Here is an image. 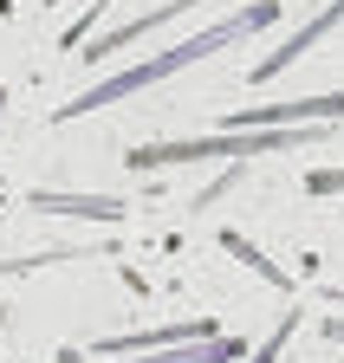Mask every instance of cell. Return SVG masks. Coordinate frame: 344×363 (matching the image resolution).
I'll list each match as a JSON object with an SVG mask.
<instances>
[{
  "label": "cell",
  "mask_w": 344,
  "mask_h": 363,
  "mask_svg": "<svg viewBox=\"0 0 344 363\" xmlns=\"http://www.w3.org/2000/svg\"><path fill=\"white\" fill-rule=\"evenodd\" d=\"M267 26H279V0H253V7H240V13H228V20L201 26L195 39L162 45L156 59H143V65H131V72H117V78H104V84H84L78 98L59 111V123L91 117V111H104V104H123V98H137V91H150V84H162V78H176V72H189V65H201V59H214V52H228V45H240V39H253V33H267Z\"/></svg>",
  "instance_id": "obj_1"
},
{
  "label": "cell",
  "mask_w": 344,
  "mask_h": 363,
  "mask_svg": "<svg viewBox=\"0 0 344 363\" xmlns=\"http://www.w3.org/2000/svg\"><path fill=\"white\" fill-rule=\"evenodd\" d=\"M325 123H299V130H214V136H176V143H137L131 169H176V162H228V156H286L299 143H312Z\"/></svg>",
  "instance_id": "obj_2"
},
{
  "label": "cell",
  "mask_w": 344,
  "mask_h": 363,
  "mask_svg": "<svg viewBox=\"0 0 344 363\" xmlns=\"http://www.w3.org/2000/svg\"><path fill=\"white\" fill-rule=\"evenodd\" d=\"M344 91H318V98H286V104H247L221 130H299V123H338Z\"/></svg>",
  "instance_id": "obj_3"
},
{
  "label": "cell",
  "mask_w": 344,
  "mask_h": 363,
  "mask_svg": "<svg viewBox=\"0 0 344 363\" xmlns=\"http://www.w3.org/2000/svg\"><path fill=\"white\" fill-rule=\"evenodd\" d=\"M338 20H344V0H331V7H325V13H312L306 26H299V33H292V39H279V45H273V52H267L260 65H253V84H267V78H279L286 65H299V59H306V52H312V45H318V39H325V33L338 26Z\"/></svg>",
  "instance_id": "obj_4"
},
{
  "label": "cell",
  "mask_w": 344,
  "mask_h": 363,
  "mask_svg": "<svg viewBox=\"0 0 344 363\" xmlns=\"http://www.w3.org/2000/svg\"><path fill=\"white\" fill-rule=\"evenodd\" d=\"M189 7H201V0H162V7H150L143 20H123V26H111V33H98V39H91V52H84V59H91V65H104V59H117V52H123L131 39H143V33L169 26V20H176V13H189Z\"/></svg>",
  "instance_id": "obj_5"
},
{
  "label": "cell",
  "mask_w": 344,
  "mask_h": 363,
  "mask_svg": "<svg viewBox=\"0 0 344 363\" xmlns=\"http://www.w3.org/2000/svg\"><path fill=\"white\" fill-rule=\"evenodd\" d=\"M247 337H195V344H169V350H143V357H117V363H240Z\"/></svg>",
  "instance_id": "obj_6"
},
{
  "label": "cell",
  "mask_w": 344,
  "mask_h": 363,
  "mask_svg": "<svg viewBox=\"0 0 344 363\" xmlns=\"http://www.w3.org/2000/svg\"><path fill=\"white\" fill-rule=\"evenodd\" d=\"M39 214H84V220H123L117 195H52V189H33Z\"/></svg>",
  "instance_id": "obj_7"
},
{
  "label": "cell",
  "mask_w": 344,
  "mask_h": 363,
  "mask_svg": "<svg viewBox=\"0 0 344 363\" xmlns=\"http://www.w3.org/2000/svg\"><path fill=\"white\" fill-rule=\"evenodd\" d=\"M292 331H299V311H286L279 325H273V331H267L260 344L247 350V363H279V350H286V337H292Z\"/></svg>",
  "instance_id": "obj_8"
},
{
  "label": "cell",
  "mask_w": 344,
  "mask_h": 363,
  "mask_svg": "<svg viewBox=\"0 0 344 363\" xmlns=\"http://www.w3.org/2000/svg\"><path fill=\"white\" fill-rule=\"evenodd\" d=\"M221 240H228V253H240V259H247L253 272H260V279H267V286H286V272H279L273 259H260V247H247L240 234H221Z\"/></svg>",
  "instance_id": "obj_9"
},
{
  "label": "cell",
  "mask_w": 344,
  "mask_h": 363,
  "mask_svg": "<svg viewBox=\"0 0 344 363\" xmlns=\"http://www.w3.org/2000/svg\"><path fill=\"white\" fill-rule=\"evenodd\" d=\"M306 189H312V195H344V169H312Z\"/></svg>",
  "instance_id": "obj_10"
},
{
  "label": "cell",
  "mask_w": 344,
  "mask_h": 363,
  "mask_svg": "<svg viewBox=\"0 0 344 363\" xmlns=\"http://www.w3.org/2000/svg\"><path fill=\"white\" fill-rule=\"evenodd\" d=\"M325 337H331V344H344V318H325Z\"/></svg>",
  "instance_id": "obj_11"
},
{
  "label": "cell",
  "mask_w": 344,
  "mask_h": 363,
  "mask_svg": "<svg viewBox=\"0 0 344 363\" xmlns=\"http://www.w3.org/2000/svg\"><path fill=\"white\" fill-rule=\"evenodd\" d=\"M325 298H331V305H344V286H331V292H325Z\"/></svg>",
  "instance_id": "obj_12"
}]
</instances>
